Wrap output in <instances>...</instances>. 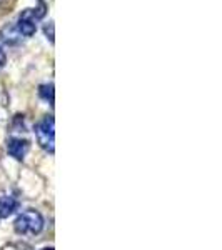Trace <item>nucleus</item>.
Listing matches in <instances>:
<instances>
[{
  "instance_id": "obj_1",
  "label": "nucleus",
  "mask_w": 222,
  "mask_h": 250,
  "mask_svg": "<svg viewBox=\"0 0 222 250\" xmlns=\"http://www.w3.org/2000/svg\"><path fill=\"white\" fill-rule=\"evenodd\" d=\"M14 227L22 235H37L44 229V219L37 210H25L17 217Z\"/></svg>"
},
{
  "instance_id": "obj_2",
  "label": "nucleus",
  "mask_w": 222,
  "mask_h": 250,
  "mask_svg": "<svg viewBox=\"0 0 222 250\" xmlns=\"http://www.w3.org/2000/svg\"><path fill=\"white\" fill-rule=\"evenodd\" d=\"M54 135H55V122L54 117L47 115L35 125V137H37L40 147H44L47 152L54 154Z\"/></svg>"
},
{
  "instance_id": "obj_3",
  "label": "nucleus",
  "mask_w": 222,
  "mask_h": 250,
  "mask_svg": "<svg viewBox=\"0 0 222 250\" xmlns=\"http://www.w3.org/2000/svg\"><path fill=\"white\" fill-rule=\"evenodd\" d=\"M19 32L25 37H32V35L37 32V25H35V17L32 9H25L20 14L19 19V25H17Z\"/></svg>"
},
{
  "instance_id": "obj_4",
  "label": "nucleus",
  "mask_w": 222,
  "mask_h": 250,
  "mask_svg": "<svg viewBox=\"0 0 222 250\" xmlns=\"http://www.w3.org/2000/svg\"><path fill=\"white\" fill-rule=\"evenodd\" d=\"M29 148H30V144H29V140H22V139H9L7 140V152L12 155V157H15V159H23L25 157V154L29 152Z\"/></svg>"
},
{
  "instance_id": "obj_5",
  "label": "nucleus",
  "mask_w": 222,
  "mask_h": 250,
  "mask_svg": "<svg viewBox=\"0 0 222 250\" xmlns=\"http://www.w3.org/2000/svg\"><path fill=\"white\" fill-rule=\"evenodd\" d=\"M0 39H2V42L9 43V45H15V43H19L20 40H22V34L19 32L17 27L7 23V25L0 30Z\"/></svg>"
},
{
  "instance_id": "obj_6",
  "label": "nucleus",
  "mask_w": 222,
  "mask_h": 250,
  "mask_svg": "<svg viewBox=\"0 0 222 250\" xmlns=\"http://www.w3.org/2000/svg\"><path fill=\"white\" fill-rule=\"evenodd\" d=\"M19 208V200L14 197H0V219L12 215Z\"/></svg>"
},
{
  "instance_id": "obj_7",
  "label": "nucleus",
  "mask_w": 222,
  "mask_h": 250,
  "mask_svg": "<svg viewBox=\"0 0 222 250\" xmlns=\"http://www.w3.org/2000/svg\"><path fill=\"white\" fill-rule=\"evenodd\" d=\"M39 95L42 97L45 102H48L50 105H54V85L47 83V85H40L39 87Z\"/></svg>"
},
{
  "instance_id": "obj_8",
  "label": "nucleus",
  "mask_w": 222,
  "mask_h": 250,
  "mask_svg": "<svg viewBox=\"0 0 222 250\" xmlns=\"http://www.w3.org/2000/svg\"><path fill=\"white\" fill-rule=\"evenodd\" d=\"M47 10H48V7H47V3L44 2V0H39L37 2V7H35V10H32L34 12V17L35 20H40V19H44L47 15Z\"/></svg>"
},
{
  "instance_id": "obj_9",
  "label": "nucleus",
  "mask_w": 222,
  "mask_h": 250,
  "mask_svg": "<svg viewBox=\"0 0 222 250\" xmlns=\"http://www.w3.org/2000/svg\"><path fill=\"white\" fill-rule=\"evenodd\" d=\"M44 32H45L47 39L50 40V43H54V23L48 22L45 27H44Z\"/></svg>"
},
{
  "instance_id": "obj_10",
  "label": "nucleus",
  "mask_w": 222,
  "mask_h": 250,
  "mask_svg": "<svg viewBox=\"0 0 222 250\" xmlns=\"http://www.w3.org/2000/svg\"><path fill=\"white\" fill-rule=\"evenodd\" d=\"M7 62V57H5V52L2 50V47H0V68H2L3 65H5Z\"/></svg>"
},
{
  "instance_id": "obj_11",
  "label": "nucleus",
  "mask_w": 222,
  "mask_h": 250,
  "mask_svg": "<svg viewBox=\"0 0 222 250\" xmlns=\"http://www.w3.org/2000/svg\"><path fill=\"white\" fill-rule=\"evenodd\" d=\"M3 250H14V249H12V247H5V249H3Z\"/></svg>"
},
{
  "instance_id": "obj_12",
  "label": "nucleus",
  "mask_w": 222,
  "mask_h": 250,
  "mask_svg": "<svg viewBox=\"0 0 222 250\" xmlns=\"http://www.w3.org/2000/svg\"><path fill=\"white\" fill-rule=\"evenodd\" d=\"M42 250H54V249H52V247H48V249H42Z\"/></svg>"
},
{
  "instance_id": "obj_13",
  "label": "nucleus",
  "mask_w": 222,
  "mask_h": 250,
  "mask_svg": "<svg viewBox=\"0 0 222 250\" xmlns=\"http://www.w3.org/2000/svg\"><path fill=\"white\" fill-rule=\"evenodd\" d=\"M0 2H2V0H0Z\"/></svg>"
}]
</instances>
